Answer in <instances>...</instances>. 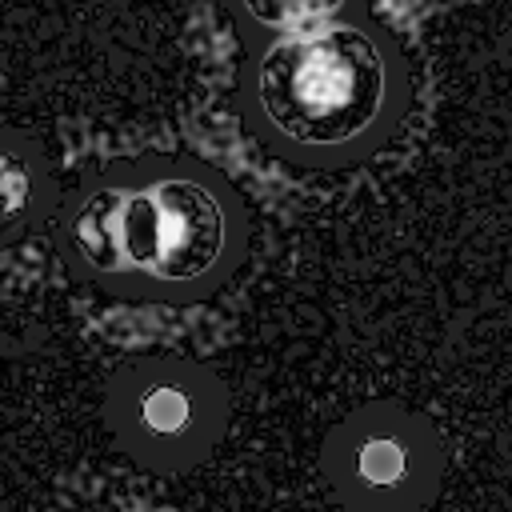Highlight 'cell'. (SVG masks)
Listing matches in <instances>:
<instances>
[{
    "mask_svg": "<svg viewBox=\"0 0 512 512\" xmlns=\"http://www.w3.org/2000/svg\"><path fill=\"white\" fill-rule=\"evenodd\" d=\"M256 96L272 128L288 140L320 148L344 144L360 136L384 104V60L360 28H308L264 52Z\"/></svg>",
    "mask_w": 512,
    "mask_h": 512,
    "instance_id": "obj_1",
    "label": "cell"
},
{
    "mask_svg": "<svg viewBox=\"0 0 512 512\" xmlns=\"http://www.w3.org/2000/svg\"><path fill=\"white\" fill-rule=\"evenodd\" d=\"M72 244L104 272L132 268L156 280H196L220 256L224 212L192 180H164L144 192L108 188L72 216Z\"/></svg>",
    "mask_w": 512,
    "mask_h": 512,
    "instance_id": "obj_2",
    "label": "cell"
},
{
    "mask_svg": "<svg viewBox=\"0 0 512 512\" xmlns=\"http://www.w3.org/2000/svg\"><path fill=\"white\" fill-rule=\"evenodd\" d=\"M344 0H244L248 16L268 24V28H300L308 20H324L340 8Z\"/></svg>",
    "mask_w": 512,
    "mask_h": 512,
    "instance_id": "obj_3",
    "label": "cell"
},
{
    "mask_svg": "<svg viewBox=\"0 0 512 512\" xmlns=\"http://www.w3.org/2000/svg\"><path fill=\"white\" fill-rule=\"evenodd\" d=\"M140 416H144V424L152 432L172 436V432H180L188 424V396L180 388H172V384H156V388H148L140 396Z\"/></svg>",
    "mask_w": 512,
    "mask_h": 512,
    "instance_id": "obj_4",
    "label": "cell"
},
{
    "mask_svg": "<svg viewBox=\"0 0 512 512\" xmlns=\"http://www.w3.org/2000/svg\"><path fill=\"white\" fill-rule=\"evenodd\" d=\"M356 472L368 484H396L404 476V448H396L392 440H368L356 452Z\"/></svg>",
    "mask_w": 512,
    "mask_h": 512,
    "instance_id": "obj_5",
    "label": "cell"
},
{
    "mask_svg": "<svg viewBox=\"0 0 512 512\" xmlns=\"http://www.w3.org/2000/svg\"><path fill=\"white\" fill-rule=\"evenodd\" d=\"M32 200V176L24 168V160L0 152V224L16 220Z\"/></svg>",
    "mask_w": 512,
    "mask_h": 512,
    "instance_id": "obj_6",
    "label": "cell"
}]
</instances>
